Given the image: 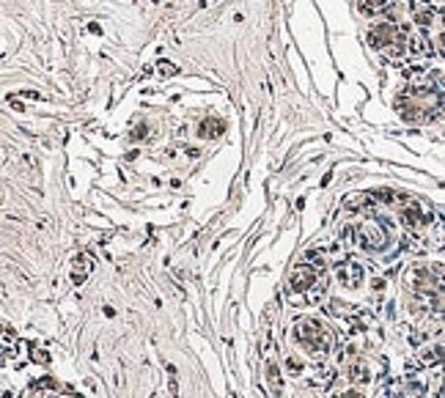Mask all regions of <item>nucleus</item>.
Here are the masks:
<instances>
[{"instance_id":"1","label":"nucleus","mask_w":445,"mask_h":398,"mask_svg":"<svg viewBox=\"0 0 445 398\" xmlns=\"http://www.w3.org/2000/svg\"><path fill=\"white\" fill-rule=\"evenodd\" d=\"M396 108L407 121H432L443 113L445 94L437 88H407L396 99Z\"/></svg>"},{"instance_id":"2","label":"nucleus","mask_w":445,"mask_h":398,"mask_svg":"<svg viewBox=\"0 0 445 398\" xmlns=\"http://www.w3.org/2000/svg\"><path fill=\"white\" fill-rule=\"evenodd\" d=\"M295 338L297 343L305 349V352H311V355H327V349H330V343H333V338H330V332H327V327L322 325V322H316V319H302V322H297L295 327Z\"/></svg>"},{"instance_id":"3","label":"nucleus","mask_w":445,"mask_h":398,"mask_svg":"<svg viewBox=\"0 0 445 398\" xmlns=\"http://www.w3.org/2000/svg\"><path fill=\"white\" fill-rule=\"evenodd\" d=\"M369 41L374 50H388L390 55H402L407 44V34L393 22H379L369 31Z\"/></svg>"},{"instance_id":"4","label":"nucleus","mask_w":445,"mask_h":398,"mask_svg":"<svg viewBox=\"0 0 445 398\" xmlns=\"http://www.w3.org/2000/svg\"><path fill=\"white\" fill-rule=\"evenodd\" d=\"M358 245L366 250H382L388 245V234L382 231V225L376 222H366L358 228Z\"/></svg>"},{"instance_id":"5","label":"nucleus","mask_w":445,"mask_h":398,"mask_svg":"<svg viewBox=\"0 0 445 398\" xmlns=\"http://www.w3.org/2000/svg\"><path fill=\"white\" fill-rule=\"evenodd\" d=\"M316 280H319V269H313L308 264H299L292 272V289L295 291H308Z\"/></svg>"},{"instance_id":"6","label":"nucleus","mask_w":445,"mask_h":398,"mask_svg":"<svg viewBox=\"0 0 445 398\" xmlns=\"http://www.w3.org/2000/svg\"><path fill=\"white\" fill-rule=\"evenodd\" d=\"M338 278H341V283H344L346 289H358V286H360V280H363V266H360V264H355V261H349L346 266L341 264Z\"/></svg>"},{"instance_id":"7","label":"nucleus","mask_w":445,"mask_h":398,"mask_svg":"<svg viewBox=\"0 0 445 398\" xmlns=\"http://www.w3.org/2000/svg\"><path fill=\"white\" fill-rule=\"evenodd\" d=\"M222 129H225V124L220 118H204L201 127H198V135L201 138H218V135H222Z\"/></svg>"},{"instance_id":"8","label":"nucleus","mask_w":445,"mask_h":398,"mask_svg":"<svg viewBox=\"0 0 445 398\" xmlns=\"http://www.w3.org/2000/svg\"><path fill=\"white\" fill-rule=\"evenodd\" d=\"M88 264H91V261H88V255H83V258H77V261H74V266H77V269H74V275H72L74 283H83V280H85V275H88V269H91Z\"/></svg>"},{"instance_id":"9","label":"nucleus","mask_w":445,"mask_h":398,"mask_svg":"<svg viewBox=\"0 0 445 398\" xmlns=\"http://www.w3.org/2000/svg\"><path fill=\"white\" fill-rule=\"evenodd\" d=\"M349 379H352L355 385L369 382V368H366V365H349Z\"/></svg>"},{"instance_id":"10","label":"nucleus","mask_w":445,"mask_h":398,"mask_svg":"<svg viewBox=\"0 0 445 398\" xmlns=\"http://www.w3.org/2000/svg\"><path fill=\"white\" fill-rule=\"evenodd\" d=\"M388 0H363V11H382Z\"/></svg>"},{"instance_id":"11","label":"nucleus","mask_w":445,"mask_h":398,"mask_svg":"<svg viewBox=\"0 0 445 398\" xmlns=\"http://www.w3.org/2000/svg\"><path fill=\"white\" fill-rule=\"evenodd\" d=\"M338 398H363L358 390H349V393H344V396H338Z\"/></svg>"},{"instance_id":"12","label":"nucleus","mask_w":445,"mask_h":398,"mask_svg":"<svg viewBox=\"0 0 445 398\" xmlns=\"http://www.w3.org/2000/svg\"><path fill=\"white\" fill-rule=\"evenodd\" d=\"M440 52L445 55V36H440Z\"/></svg>"}]
</instances>
